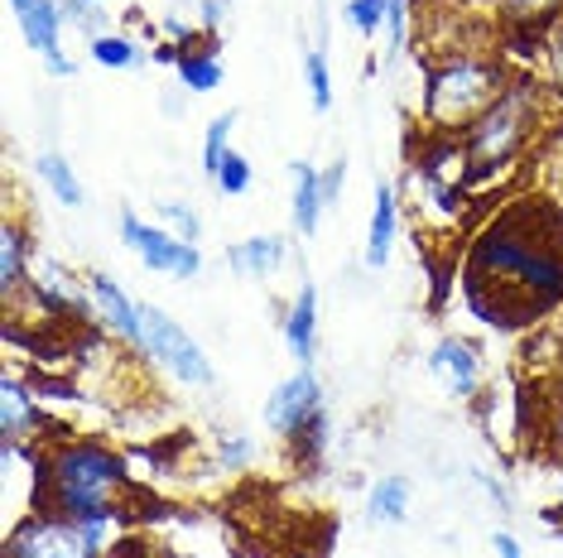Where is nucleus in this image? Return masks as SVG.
<instances>
[{"mask_svg":"<svg viewBox=\"0 0 563 558\" xmlns=\"http://www.w3.org/2000/svg\"><path fill=\"white\" fill-rule=\"evenodd\" d=\"M472 319L486 327H534L563 303V208L544 193L510 198L482 222L457 265Z\"/></svg>","mask_w":563,"mask_h":558,"instance_id":"nucleus-1","label":"nucleus"},{"mask_svg":"<svg viewBox=\"0 0 563 558\" xmlns=\"http://www.w3.org/2000/svg\"><path fill=\"white\" fill-rule=\"evenodd\" d=\"M125 496H131V472H125V458L111 443L63 438L48 448L44 491L34 511L92 525V520H117Z\"/></svg>","mask_w":563,"mask_h":558,"instance_id":"nucleus-2","label":"nucleus"},{"mask_svg":"<svg viewBox=\"0 0 563 558\" xmlns=\"http://www.w3.org/2000/svg\"><path fill=\"white\" fill-rule=\"evenodd\" d=\"M549 97H554L549 92V82H534L530 72H525V78H510L501 87V97H496L492 107H486L482 116L457 135L463 140V159H467V179L472 183L492 179L496 169H506V164L530 145L534 131H540V116H544Z\"/></svg>","mask_w":563,"mask_h":558,"instance_id":"nucleus-3","label":"nucleus"},{"mask_svg":"<svg viewBox=\"0 0 563 558\" xmlns=\"http://www.w3.org/2000/svg\"><path fill=\"white\" fill-rule=\"evenodd\" d=\"M506 68L501 58H486V54H457L429 68L424 78V97H419V116H424L429 131L439 135H463L472 121L501 97L506 87Z\"/></svg>","mask_w":563,"mask_h":558,"instance_id":"nucleus-4","label":"nucleus"},{"mask_svg":"<svg viewBox=\"0 0 563 558\" xmlns=\"http://www.w3.org/2000/svg\"><path fill=\"white\" fill-rule=\"evenodd\" d=\"M265 428L285 443H299V448L303 443L323 448L328 404H323V380L313 376V366H299L275 386V395L265 400Z\"/></svg>","mask_w":563,"mask_h":558,"instance_id":"nucleus-5","label":"nucleus"},{"mask_svg":"<svg viewBox=\"0 0 563 558\" xmlns=\"http://www.w3.org/2000/svg\"><path fill=\"white\" fill-rule=\"evenodd\" d=\"M140 327H145L140 357H150L155 366H164L174 380H184V386H194V390H208L217 380L208 351L198 347V337H188V327L174 323L159 303H140Z\"/></svg>","mask_w":563,"mask_h":558,"instance_id":"nucleus-6","label":"nucleus"},{"mask_svg":"<svg viewBox=\"0 0 563 558\" xmlns=\"http://www.w3.org/2000/svg\"><path fill=\"white\" fill-rule=\"evenodd\" d=\"M5 558H107L92 539V529L78 520H63L48 511H30L5 535Z\"/></svg>","mask_w":563,"mask_h":558,"instance_id":"nucleus-7","label":"nucleus"},{"mask_svg":"<svg viewBox=\"0 0 563 558\" xmlns=\"http://www.w3.org/2000/svg\"><path fill=\"white\" fill-rule=\"evenodd\" d=\"M121 241L140 256V265L169 279H198L202 275V250L194 241H178L169 226H150L140 222L131 208L121 212Z\"/></svg>","mask_w":563,"mask_h":558,"instance_id":"nucleus-8","label":"nucleus"},{"mask_svg":"<svg viewBox=\"0 0 563 558\" xmlns=\"http://www.w3.org/2000/svg\"><path fill=\"white\" fill-rule=\"evenodd\" d=\"M429 371L453 400H472L482 390V351L467 337H443L429 351Z\"/></svg>","mask_w":563,"mask_h":558,"instance_id":"nucleus-9","label":"nucleus"},{"mask_svg":"<svg viewBox=\"0 0 563 558\" xmlns=\"http://www.w3.org/2000/svg\"><path fill=\"white\" fill-rule=\"evenodd\" d=\"M87 294H92V309L107 333H117L125 347L140 351V342H145V327H140V303L125 294L111 275H87Z\"/></svg>","mask_w":563,"mask_h":558,"instance_id":"nucleus-10","label":"nucleus"},{"mask_svg":"<svg viewBox=\"0 0 563 558\" xmlns=\"http://www.w3.org/2000/svg\"><path fill=\"white\" fill-rule=\"evenodd\" d=\"M48 424L40 400H34V380L24 386V380L10 371L0 380V434L5 443H40V428Z\"/></svg>","mask_w":563,"mask_h":558,"instance_id":"nucleus-11","label":"nucleus"},{"mask_svg":"<svg viewBox=\"0 0 563 558\" xmlns=\"http://www.w3.org/2000/svg\"><path fill=\"white\" fill-rule=\"evenodd\" d=\"M395 236H400V198L386 179H376V198H371V226H366V270H386Z\"/></svg>","mask_w":563,"mask_h":558,"instance_id":"nucleus-12","label":"nucleus"},{"mask_svg":"<svg viewBox=\"0 0 563 558\" xmlns=\"http://www.w3.org/2000/svg\"><path fill=\"white\" fill-rule=\"evenodd\" d=\"M10 10H15V20H20V30H24V40H30L34 54H40L44 63L58 58L63 24H68L58 0H10Z\"/></svg>","mask_w":563,"mask_h":558,"instance_id":"nucleus-13","label":"nucleus"},{"mask_svg":"<svg viewBox=\"0 0 563 558\" xmlns=\"http://www.w3.org/2000/svg\"><path fill=\"white\" fill-rule=\"evenodd\" d=\"M492 5H496V20L506 24V34L534 40V44H544L549 30L563 20V0H492Z\"/></svg>","mask_w":563,"mask_h":558,"instance_id":"nucleus-14","label":"nucleus"},{"mask_svg":"<svg viewBox=\"0 0 563 558\" xmlns=\"http://www.w3.org/2000/svg\"><path fill=\"white\" fill-rule=\"evenodd\" d=\"M285 347L299 366H313V351H318V289L303 279L299 294H294L289 313H285Z\"/></svg>","mask_w":563,"mask_h":558,"instance_id":"nucleus-15","label":"nucleus"},{"mask_svg":"<svg viewBox=\"0 0 563 558\" xmlns=\"http://www.w3.org/2000/svg\"><path fill=\"white\" fill-rule=\"evenodd\" d=\"M289 183H294V208H289V222H294V232L299 236H313L318 232V222H323V212H328V202H323V183H318V169L313 164H303V159H294L289 164Z\"/></svg>","mask_w":563,"mask_h":558,"instance_id":"nucleus-16","label":"nucleus"},{"mask_svg":"<svg viewBox=\"0 0 563 558\" xmlns=\"http://www.w3.org/2000/svg\"><path fill=\"white\" fill-rule=\"evenodd\" d=\"M289 256V241L285 236H246L236 246H227V265L246 279H271Z\"/></svg>","mask_w":563,"mask_h":558,"instance_id":"nucleus-17","label":"nucleus"},{"mask_svg":"<svg viewBox=\"0 0 563 558\" xmlns=\"http://www.w3.org/2000/svg\"><path fill=\"white\" fill-rule=\"evenodd\" d=\"M34 279V265H30V241H24V226L10 217L5 232H0V294L5 303H15V294Z\"/></svg>","mask_w":563,"mask_h":558,"instance_id":"nucleus-18","label":"nucleus"},{"mask_svg":"<svg viewBox=\"0 0 563 558\" xmlns=\"http://www.w3.org/2000/svg\"><path fill=\"white\" fill-rule=\"evenodd\" d=\"M409 477L400 472H390V477H380L376 487H371V496H366V515H371V525H400V520L409 515Z\"/></svg>","mask_w":563,"mask_h":558,"instance_id":"nucleus-19","label":"nucleus"},{"mask_svg":"<svg viewBox=\"0 0 563 558\" xmlns=\"http://www.w3.org/2000/svg\"><path fill=\"white\" fill-rule=\"evenodd\" d=\"M34 174H40V179L48 183V193H54L63 208H82V202H87L78 174H73V164L63 159V155H54V149H44V155L34 159Z\"/></svg>","mask_w":563,"mask_h":558,"instance_id":"nucleus-20","label":"nucleus"},{"mask_svg":"<svg viewBox=\"0 0 563 558\" xmlns=\"http://www.w3.org/2000/svg\"><path fill=\"white\" fill-rule=\"evenodd\" d=\"M178 78H184V87H194V92H217L222 87V58H217V48L178 44Z\"/></svg>","mask_w":563,"mask_h":558,"instance_id":"nucleus-21","label":"nucleus"},{"mask_svg":"<svg viewBox=\"0 0 563 558\" xmlns=\"http://www.w3.org/2000/svg\"><path fill=\"white\" fill-rule=\"evenodd\" d=\"M236 116L241 111H222V116H212L208 135H202V174L217 179V169H222L227 149H232V131H236Z\"/></svg>","mask_w":563,"mask_h":558,"instance_id":"nucleus-22","label":"nucleus"},{"mask_svg":"<svg viewBox=\"0 0 563 558\" xmlns=\"http://www.w3.org/2000/svg\"><path fill=\"white\" fill-rule=\"evenodd\" d=\"M92 63H101V68H140V63H145V48L135 40H125V34H97Z\"/></svg>","mask_w":563,"mask_h":558,"instance_id":"nucleus-23","label":"nucleus"},{"mask_svg":"<svg viewBox=\"0 0 563 558\" xmlns=\"http://www.w3.org/2000/svg\"><path fill=\"white\" fill-rule=\"evenodd\" d=\"M303 82H309L313 111H332V68H328L323 48H309V54H303Z\"/></svg>","mask_w":563,"mask_h":558,"instance_id":"nucleus-24","label":"nucleus"},{"mask_svg":"<svg viewBox=\"0 0 563 558\" xmlns=\"http://www.w3.org/2000/svg\"><path fill=\"white\" fill-rule=\"evenodd\" d=\"M155 212H159V222L169 226V232L178 236V241H202V217L194 208H188V202H174V198H164V202H155Z\"/></svg>","mask_w":563,"mask_h":558,"instance_id":"nucleus-25","label":"nucleus"},{"mask_svg":"<svg viewBox=\"0 0 563 558\" xmlns=\"http://www.w3.org/2000/svg\"><path fill=\"white\" fill-rule=\"evenodd\" d=\"M342 20H347L362 40H376V34L386 30V0H347Z\"/></svg>","mask_w":563,"mask_h":558,"instance_id":"nucleus-26","label":"nucleus"},{"mask_svg":"<svg viewBox=\"0 0 563 558\" xmlns=\"http://www.w3.org/2000/svg\"><path fill=\"white\" fill-rule=\"evenodd\" d=\"M217 188H222V198H241V193H251V159L241 155V149H227V159H222V169H217Z\"/></svg>","mask_w":563,"mask_h":558,"instance_id":"nucleus-27","label":"nucleus"},{"mask_svg":"<svg viewBox=\"0 0 563 558\" xmlns=\"http://www.w3.org/2000/svg\"><path fill=\"white\" fill-rule=\"evenodd\" d=\"M540 438H544V453L563 467V386L544 400V424H540Z\"/></svg>","mask_w":563,"mask_h":558,"instance_id":"nucleus-28","label":"nucleus"},{"mask_svg":"<svg viewBox=\"0 0 563 558\" xmlns=\"http://www.w3.org/2000/svg\"><path fill=\"white\" fill-rule=\"evenodd\" d=\"M409 10L415 0H386V40H390V54H400L409 44Z\"/></svg>","mask_w":563,"mask_h":558,"instance_id":"nucleus-29","label":"nucleus"},{"mask_svg":"<svg viewBox=\"0 0 563 558\" xmlns=\"http://www.w3.org/2000/svg\"><path fill=\"white\" fill-rule=\"evenodd\" d=\"M544 63H549V92L563 101V20L549 30V40H544Z\"/></svg>","mask_w":563,"mask_h":558,"instance_id":"nucleus-30","label":"nucleus"},{"mask_svg":"<svg viewBox=\"0 0 563 558\" xmlns=\"http://www.w3.org/2000/svg\"><path fill=\"white\" fill-rule=\"evenodd\" d=\"M217 458H222V467L227 472H236V467H246L251 458H255V443L251 438H222V453H217Z\"/></svg>","mask_w":563,"mask_h":558,"instance_id":"nucleus-31","label":"nucleus"},{"mask_svg":"<svg viewBox=\"0 0 563 558\" xmlns=\"http://www.w3.org/2000/svg\"><path fill=\"white\" fill-rule=\"evenodd\" d=\"M318 183H323V202L332 208V202H338V193L347 188V159H332V169L318 174Z\"/></svg>","mask_w":563,"mask_h":558,"instance_id":"nucleus-32","label":"nucleus"},{"mask_svg":"<svg viewBox=\"0 0 563 558\" xmlns=\"http://www.w3.org/2000/svg\"><path fill=\"white\" fill-rule=\"evenodd\" d=\"M492 549H496V558H525L520 554V539L506 535V529H496V535H492Z\"/></svg>","mask_w":563,"mask_h":558,"instance_id":"nucleus-33","label":"nucleus"},{"mask_svg":"<svg viewBox=\"0 0 563 558\" xmlns=\"http://www.w3.org/2000/svg\"><path fill=\"white\" fill-rule=\"evenodd\" d=\"M44 68L54 72V78H73V58H63V54H58V58H48Z\"/></svg>","mask_w":563,"mask_h":558,"instance_id":"nucleus-34","label":"nucleus"},{"mask_svg":"<svg viewBox=\"0 0 563 558\" xmlns=\"http://www.w3.org/2000/svg\"><path fill=\"white\" fill-rule=\"evenodd\" d=\"M78 5H101V0H78Z\"/></svg>","mask_w":563,"mask_h":558,"instance_id":"nucleus-35","label":"nucleus"}]
</instances>
